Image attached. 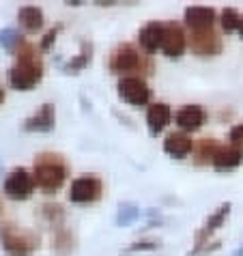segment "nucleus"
<instances>
[{"instance_id": "nucleus-3", "label": "nucleus", "mask_w": 243, "mask_h": 256, "mask_svg": "<svg viewBox=\"0 0 243 256\" xmlns=\"http://www.w3.org/2000/svg\"><path fill=\"white\" fill-rule=\"evenodd\" d=\"M0 246L9 256H32L39 250V234L18 224H0Z\"/></svg>"}, {"instance_id": "nucleus-31", "label": "nucleus", "mask_w": 243, "mask_h": 256, "mask_svg": "<svg viewBox=\"0 0 243 256\" xmlns=\"http://www.w3.org/2000/svg\"><path fill=\"white\" fill-rule=\"evenodd\" d=\"M2 99H4V90L0 88V104H2Z\"/></svg>"}, {"instance_id": "nucleus-1", "label": "nucleus", "mask_w": 243, "mask_h": 256, "mask_svg": "<svg viewBox=\"0 0 243 256\" xmlns=\"http://www.w3.org/2000/svg\"><path fill=\"white\" fill-rule=\"evenodd\" d=\"M44 78V60L37 48L22 41L16 48V62L9 69V84L16 90H32Z\"/></svg>"}, {"instance_id": "nucleus-17", "label": "nucleus", "mask_w": 243, "mask_h": 256, "mask_svg": "<svg viewBox=\"0 0 243 256\" xmlns=\"http://www.w3.org/2000/svg\"><path fill=\"white\" fill-rule=\"evenodd\" d=\"M241 164H243V148L226 144V146H220V151L216 153L211 166L220 170V172H226V170H234L237 166H241Z\"/></svg>"}, {"instance_id": "nucleus-5", "label": "nucleus", "mask_w": 243, "mask_h": 256, "mask_svg": "<svg viewBox=\"0 0 243 256\" xmlns=\"http://www.w3.org/2000/svg\"><path fill=\"white\" fill-rule=\"evenodd\" d=\"M118 97L125 104L134 106V108H142V106H151V86L142 76H125L120 78L118 84Z\"/></svg>"}, {"instance_id": "nucleus-7", "label": "nucleus", "mask_w": 243, "mask_h": 256, "mask_svg": "<svg viewBox=\"0 0 243 256\" xmlns=\"http://www.w3.org/2000/svg\"><path fill=\"white\" fill-rule=\"evenodd\" d=\"M34 188H37V183H34V176H32V170L28 168H13L9 174H6L4 179V194L11 198V200H26V198L32 196Z\"/></svg>"}, {"instance_id": "nucleus-29", "label": "nucleus", "mask_w": 243, "mask_h": 256, "mask_svg": "<svg viewBox=\"0 0 243 256\" xmlns=\"http://www.w3.org/2000/svg\"><path fill=\"white\" fill-rule=\"evenodd\" d=\"M237 32L241 34V39H243V16H241V24H239V30Z\"/></svg>"}, {"instance_id": "nucleus-10", "label": "nucleus", "mask_w": 243, "mask_h": 256, "mask_svg": "<svg viewBox=\"0 0 243 256\" xmlns=\"http://www.w3.org/2000/svg\"><path fill=\"white\" fill-rule=\"evenodd\" d=\"M185 48H188V34H185L183 26L176 22H166L160 52H164L168 58H178V56H183Z\"/></svg>"}, {"instance_id": "nucleus-8", "label": "nucleus", "mask_w": 243, "mask_h": 256, "mask_svg": "<svg viewBox=\"0 0 243 256\" xmlns=\"http://www.w3.org/2000/svg\"><path fill=\"white\" fill-rule=\"evenodd\" d=\"M230 209H232V204L230 202H224V204H220V207L213 211L209 218H206V222L202 224V228L196 232V244H194L196 248H194V252H190L188 256H198V254L204 252V248H206V244H209L211 234L226 222V218L230 216Z\"/></svg>"}, {"instance_id": "nucleus-9", "label": "nucleus", "mask_w": 243, "mask_h": 256, "mask_svg": "<svg viewBox=\"0 0 243 256\" xmlns=\"http://www.w3.org/2000/svg\"><path fill=\"white\" fill-rule=\"evenodd\" d=\"M188 48L196 56H218L222 52V37L209 28V30H190Z\"/></svg>"}, {"instance_id": "nucleus-28", "label": "nucleus", "mask_w": 243, "mask_h": 256, "mask_svg": "<svg viewBox=\"0 0 243 256\" xmlns=\"http://www.w3.org/2000/svg\"><path fill=\"white\" fill-rule=\"evenodd\" d=\"M58 32H60V24L54 26V28H50V30L46 32V37L41 39V50H50V46H52L56 41V37H58Z\"/></svg>"}, {"instance_id": "nucleus-20", "label": "nucleus", "mask_w": 243, "mask_h": 256, "mask_svg": "<svg viewBox=\"0 0 243 256\" xmlns=\"http://www.w3.org/2000/svg\"><path fill=\"white\" fill-rule=\"evenodd\" d=\"M52 250L56 256H69L71 252L76 250V237L74 232L67 230V228H56L54 230V237H52Z\"/></svg>"}, {"instance_id": "nucleus-16", "label": "nucleus", "mask_w": 243, "mask_h": 256, "mask_svg": "<svg viewBox=\"0 0 243 256\" xmlns=\"http://www.w3.org/2000/svg\"><path fill=\"white\" fill-rule=\"evenodd\" d=\"M164 26H166V22H148L140 28L138 32V44L140 48L144 50V52L153 54L157 52V50H162V41H164Z\"/></svg>"}, {"instance_id": "nucleus-18", "label": "nucleus", "mask_w": 243, "mask_h": 256, "mask_svg": "<svg viewBox=\"0 0 243 256\" xmlns=\"http://www.w3.org/2000/svg\"><path fill=\"white\" fill-rule=\"evenodd\" d=\"M18 20H20V26H22L26 32H39L41 28H44V11H41L37 4L20 6Z\"/></svg>"}, {"instance_id": "nucleus-26", "label": "nucleus", "mask_w": 243, "mask_h": 256, "mask_svg": "<svg viewBox=\"0 0 243 256\" xmlns=\"http://www.w3.org/2000/svg\"><path fill=\"white\" fill-rule=\"evenodd\" d=\"M160 248V241L155 239H142V241H136L134 246L127 248V252H146V250H157Z\"/></svg>"}, {"instance_id": "nucleus-13", "label": "nucleus", "mask_w": 243, "mask_h": 256, "mask_svg": "<svg viewBox=\"0 0 243 256\" xmlns=\"http://www.w3.org/2000/svg\"><path fill=\"white\" fill-rule=\"evenodd\" d=\"M183 18H185V24L190 26V30H209L218 20V11L213 9V6L194 4V6L185 9Z\"/></svg>"}, {"instance_id": "nucleus-25", "label": "nucleus", "mask_w": 243, "mask_h": 256, "mask_svg": "<svg viewBox=\"0 0 243 256\" xmlns=\"http://www.w3.org/2000/svg\"><path fill=\"white\" fill-rule=\"evenodd\" d=\"M140 216V209L138 207H134V204H120V211H118V218H116V222L118 224H132L134 220H138Z\"/></svg>"}, {"instance_id": "nucleus-32", "label": "nucleus", "mask_w": 243, "mask_h": 256, "mask_svg": "<svg viewBox=\"0 0 243 256\" xmlns=\"http://www.w3.org/2000/svg\"><path fill=\"white\" fill-rule=\"evenodd\" d=\"M2 209H4V204H2V198H0V216H2Z\"/></svg>"}, {"instance_id": "nucleus-6", "label": "nucleus", "mask_w": 243, "mask_h": 256, "mask_svg": "<svg viewBox=\"0 0 243 256\" xmlns=\"http://www.w3.org/2000/svg\"><path fill=\"white\" fill-rule=\"evenodd\" d=\"M104 196V181L95 174H84L71 181L69 200L76 204H90Z\"/></svg>"}, {"instance_id": "nucleus-23", "label": "nucleus", "mask_w": 243, "mask_h": 256, "mask_svg": "<svg viewBox=\"0 0 243 256\" xmlns=\"http://www.w3.org/2000/svg\"><path fill=\"white\" fill-rule=\"evenodd\" d=\"M41 216L48 220V224L56 226V228H60L62 220H65V211H62L60 204H44V209H41Z\"/></svg>"}, {"instance_id": "nucleus-12", "label": "nucleus", "mask_w": 243, "mask_h": 256, "mask_svg": "<svg viewBox=\"0 0 243 256\" xmlns=\"http://www.w3.org/2000/svg\"><path fill=\"white\" fill-rule=\"evenodd\" d=\"M56 127V108L54 104H41L39 110L30 114L24 120L26 132H37V134H48Z\"/></svg>"}, {"instance_id": "nucleus-15", "label": "nucleus", "mask_w": 243, "mask_h": 256, "mask_svg": "<svg viewBox=\"0 0 243 256\" xmlns=\"http://www.w3.org/2000/svg\"><path fill=\"white\" fill-rule=\"evenodd\" d=\"M194 144L196 142L192 140L190 134L172 132V134H168L166 136V140H164V151H166L170 158H174V160H185L192 151H194Z\"/></svg>"}, {"instance_id": "nucleus-30", "label": "nucleus", "mask_w": 243, "mask_h": 256, "mask_svg": "<svg viewBox=\"0 0 243 256\" xmlns=\"http://www.w3.org/2000/svg\"><path fill=\"white\" fill-rule=\"evenodd\" d=\"M232 256H243V246H241V248H237V252H234Z\"/></svg>"}, {"instance_id": "nucleus-14", "label": "nucleus", "mask_w": 243, "mask_h": 256, "mask_svg": "<svg viewBox=\"0 0 243 256\" xmlns=\"http://www.w3.org/2000/svg\"><path fill=\"white\" fill-rule=\"evenodd\" d=\"M172 108L166 104V102H155L146 108V127L148 132L157 136V134H162L166 127L170 125V120H172Z\"/></svg>"}, {"instance_id": "nucleus-21", "label": "nucleus", "mask_w": 243, "mask_h": 256, "mask_svg": "<svg viewBox=\"0 0 243 256\" xmlns=\"http://www.w3.org/2000/svg\"><path fill=\"white\" fill-rule=\"evenodd\" d=\"M90 62V44H86V41H84L82 44V52L76 56V58H71L69 62H65V65H62V69L67 71V74H78V71H82L84 67H86Z\"/></svg>"}, {"instance_id": "nucleus-22", "label": "nucleus", "mask_w": 243, "mask_h": 256, "mask_svg": "<svg viewBox=\"0 0 243 256\" xmlns=\"http://www.w3.org/2000/svg\"><path fill=\"white\" fill-rule=\"evenodd\" d=\"M220 24L226 32H232V30H239V24H241V13L232 6H226L224 11L220 13Z\"/></svg>"}, {"instance_id": "nucleus-4", "label": "nucleus", "mask_w": 243, "mask_h": 256, "mask_svg": "<svg viewBox=\"0 0 243 256\" xmlns=\"http://www.w3.org/2000/svg\"><path fill=\"white\" fill-rule=\"evenodd\" d=\"M108 67L112 74H118L120 78H125V76H136V71H142L144 67H148V62L142 58L140 50L134 44H120L112 50Z\"/></svg>"}, {"instance_id": "nucleus-24", "label": "nucleus", "mask_w": 243, "mask_h": 256, "mask_svg": "<svg viewBox=\"0 0 243 256\" xmlns=\"http://www.w3.org/2000/svg\"><path fill=\"white\" fill-rule=\"evenodd\" d=\"M22 37H20V32L16 30V28H2L0 30V46L6 48V50H13L16 52V48L22 44Z\"/></svg>"}, {"instance_id": "nucleus-2", "label": "nucleus", "mask_w": 243, "mask_h": 256, "mask_svg": "<svg viewBox=\"0 0 243 256\" xmlns=\"http://www.w3.org/2000/svg\"><path fill=\"white\" fill-rule=\"evenodd\" d=\"M69 166L58 153H39L32 164V176L41 192L54 194L67 181Z\"/></svg>"}, {"instance_id": "nucleus-11", "label": "nucleus", "mask_w": 243, "mask_h": 256, "mask_svg": "<svg viewBox=\"0 0 243 256\" xmlns=\"http://www.w3.org/2000/svg\"><path fill=\"white\" fill-rule=\"evenodd\" d=\"M174 123L178 125V132H198L206 123V110L198 104H188L174 112Z\"/></svg>"}, {"instance_id": "nucleus-19", "label": "nucleus", "mask_w": 243, "mask_h": 256, "mask_svg": "<svg viewBox=\"0 0 243 256\" xmlns=\"http://www.w3.org/2000/svg\"><path fill=\"white\" fill-rule=\"evenodd\" d=\"M220 142L216 138H200L194 144V162L198 166H204V164H213V158L220 151Z\"/></svg>"}, {"instance_id": "nucleus-27", "label": "nucleus", "mask_w": 243, "mask_h": 256, "mask_svg": "<svg viewBox=\"0 0 243 256\" xmlns=\"http://www.w3.org/2000/svg\"><path fill=\"white\" fill-rule=\"evenodd\" d=\"M228 140H230V144H232V146L243 148V123H239V125H234V127H232L230 134H228Z\"/></svg>"}]
</instances>
